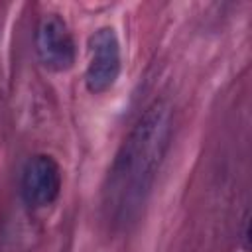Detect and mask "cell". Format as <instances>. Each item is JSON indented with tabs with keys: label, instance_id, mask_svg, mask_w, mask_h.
<instances>
[{
	"label": "cell",
	"instance_id": "1",
	"mask_svg": "<svg viewBox=\"0 0 252 252\" xmlns=\"http://www.w3.org/2000/svg\"><path fill=\"white\" fill-rule=\"evenodd\" d=\"M171 138V106L152 102L118 148L104 185L108 219L126 226L144 207Z\"/></svg>",
	"mask_w": 252,
	"mask_h": 252
},
{
	"label": "cell",
	"instance_id": "2",
	"mask_svg": "<svg viewBox=\"0 0 252 252\" xmlns=\"http://www.w3.org/2000/svg\"><path fill=\"white\" fill-rule=\"evenodd\" d=\"M122 69L120 43L112 28L96 30L89 39V63L85 73L87 89L93 94H100L108 91Z\"/></svg>",
	"mask_w": 252,
	"mask_h": 252
},
{
	"label": "cell",
	"instance_id": "3",
	"mask_svg": "<svg viewBox=\"0 0 252 252\" xmlns=\"http://www.w3.org/2000/svg\"><path fill=\"white\" fill-rule=\"evenodd\" d=\"M20 193L28 207L41 209L51 205L61 193V167L47 156L37 154L30 158L22 169Z\"/></svg>",
	"mask_w": 252,
	"mask_h": 252
},
{
	"label": "cell",
	"instance_id": "4",
	"mask_svg": "<svg viewBox=\"0 0 252 252\" xmlns=\"http://www.w3.org/2000/svg\"><path fill=\"white\" fill-rule=\"evenodd\" d=\"M35 51L51 71H67L75 63V41L67 24L57 14H45L35 30Z\"/></svg>",
	"mask_w": 252,
	"mask_h": 252
}]
</instances>
